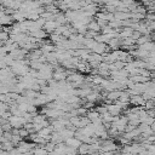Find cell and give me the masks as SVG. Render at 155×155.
I'll return each instance as SVG.
<instances>
[{
	"mask_svg": "<svg viewBox=\"0 0 155 155\" xmlns=\"http://www.w3.org/2000/svg\"><path fill=\"white\" fill-rule=\"evenodd\" d=\"M64 155H79V154H78V149L67 147V148H65V151H64Z\"/></svg>",
	"mask_w": 155,
	"mask_h": 155,
	"instance_id": "cell-10",
	"label": "cell"
},
{
	"mask_svg": "<svg viewBox=\"0 0 155 155\" xmlns=\"http://www.w3.org/2000/svg\"><path fill=\"white\" fill-rule=\"evenodd\" d=\"M120 94H121V91H119V90H115V91L108 92V94H107V99H110L111 102H114V101L119 99Z\"/></svg>",
	"mask_w": 155,
	"mask_h": 155,
	"instance_id": "cell-4",
	"label": "cell"
},
{
	"mask_svg": "<svg viewBox=\"0 0 155 155\" xmlns=\"http://www.w3.org/2000/svg\"><path fill=\"white\" fill-rule=\"evenodd\" d=\"M1 130H2V132H11L12 126L10 125V122H6L5 125H2V126H1Z\"/></svg>",
	"mask_w": 155,
	"mask_h": 155,
	"instance_id": "cell-12",
	"label": "cell"
},
{
	"mask_svg": "<svg viewBox=\"0 0 155 155\" xmlns=\"http://www.w3.org/2000/svg\"><path fill=\"white\" fill-rule=\"evenodd\" d=\"M140 36H142V34H140L139 31H136V30H134V31H133V34H132V36H131V39H132V40H134V41H137Z\"/></svg>",
	"mask_w": 155,
	"mask_h": 155,
	"instance_id": "cell-13",
	"label": "cell"
},
{
	"mask_svg": "<svg viewBox=\"0 0 155 155\" xmlns=\"http://www.w3.org/2000/svg\"><path fill=\"white\" fill-rule=\"evenodd\" d=\"M150 41V36L149 35H142L137 41H136V44L138 45V46H142V45H144V44H147V42H149Z\"/></svg>",
	"mask_w": 155,
	"mask_h": 155,
	"instance_id": "cell-7",
	"label": "cell"
},
{
	"mask_svg": "<svg viewBox=\"0 0 155 155\" xmlns=\"http://www.w3.org/2000/svg\"><path fill=\"white\" fill-rule=\"evenodd\" d=\"M87 29L91 30V31H94V33H98V31L101 30V28H99V25L97 24L96 19H92V21L87 24Z\"/></svg>",
	"mask_w": 155,
	"mask_h": 155,
	"instance_id": "cell-5",
	"label": "cell"
},
{
	"mask_svg": "<svg viewBox=\"0 0 155 155\" xmlns=\"http://www.w3.org/2000/svg\"><path fill=\"white\" fill-rule=\"evenodd\" d=\"M86 116H87V119L91 121V124H94L96 121H98L99 119H101V115L96 111V110H88L87 111V114H86Z\"/></svg>",
	"mask_w": 155,
	"mask_h": 155,
	"instance_id": "cell-3",
	"label": "cell"
},
{
	"mask_svg": "<svg viewBox=\"0 0 155 155\" xmlns=\"http://www.w3.org/2000/svg\"><path fill=\"white\" fill-rule=\"evenodd\" d=\"M0 128H1V125H0Z\"/></svg>",
	"mask_w": 155,
	"mask_h": 155,
	"instance_id": "cell-14",
	"label": "cell"
},
{
	"mask_svg": "<svg viewBox=\"0 0 155 155\" xmlns=\"http://www.w3.org/2000/svg\"><path fill=\"white\" fill-rule=\"evenodd\" d=\"M44 149L47 151V154H48V153H53L54 149H56V144H53L52 142H47V143L44 145Z\"/></svg>",
	"mask_w": 155,
	"mask_h": 155,
	"instance_id": "cell-8",
	"label": "cell"
},
{
	"mask_svg": "<svg viewBox=\"0 0 155 155\" xmlns=\"http://www.w3.org/2000/svg\"><path fill=\"white\" fill-rule=\"evenodd\" d=\"M28 136H29V132H28L25 128H23V127L19 128V137H21L22 139H24V138L28 137Z\"/></svg>",
	"mask_w": 155,
	"mask_h": 155,
	"instance_id": "cell-11",
	"label": "cell"
},
{
	"mask_svg": "<svg viewBox=\"0 0 155 155\" xmlns=\"http://www.w3.org/2000/svg\"><path fill=\"white\" fill-rule=\"evenodd\" d=\"M64 144L67 145V147H70V148H74V149H78L82 143L79 140V139H76L75 137H71V138H68V139H65L64 140Z\"/></svg>",
	"mask_w": 155,
	"mask_h": 155,
	"instance_id": "cell-2",
	"label": "cell"
},
{
	"mask_svg": "<svg viewBox=\"0 0 155 155\" xmlns=\"http://www.w3.org/2000/svg\"><path fill=\"white\" fill-rule=\"evenodd\" d=\"M130 103L132 105H136V107H144L145 104V101L144 98L142 97V94H137V96H132L130 98Z\"/></svg>",
	"mask_w": 155,
	"mask_h": 155,
	"instance_id": "cell-1",
	"label": "cell"
},
{
	"mask_svg": "<svg viewBox=\"0 0 155 155\" xmlns=\"http://www.w3.org/2000/svg\"><path fill=\"white\" fill-rule=\"evenodd\" d=\"M154 108H155V103H154L153 99L145 101V104H144L143 109H145V110H151V109H154Z\"/></svg>",
	"mask_w": 155,
	"mask_h": 155,
	"instance_id": "cell-9",
	"label": "cell"
},
{
	"mask_svg": "<svg viewBox=\"0 0 155 155\" xmlns=\"http://www.w3.org/2000/svg\"><path fill=\"white\" fill-rule=\"evenodd\" d=\"M88 150H90V144L82 143V144L78 148V154H79V155H85V154H88Z\"/></svg>",
	"mask_w": 155,
	"mask_h": 155,
	"instance_id": "cell-6",
	"label": "cell"
}]
</instances>
